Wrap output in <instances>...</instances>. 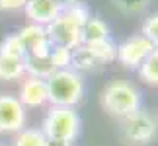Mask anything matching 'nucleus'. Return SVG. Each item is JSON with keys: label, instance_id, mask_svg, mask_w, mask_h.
Here are the masks:
<instances>
[{"label": "nucleus", "instance_id": "f257e3e1", "mask_svg": "<svg viewBox=\"0 0 158 146\" xmlns=\"http://www.w3.org/2000/svg\"><path fill=\"white\" fill-rule=\"evenodd\" d=\"M88 18L90 10L82 2L64 8L51 23L45 26L51 47H66L72 51L78 45H82V27L88 22Z\"/></svg>", "mask_w": 158, "mask_h": 146}, {"label": "nucleus", "instance_id": "f03ea898", "mask_svg": "<svg viewBox=\"0 0 158 146\" xmlns=\"http://www.w3.org/2000/svg\"><path fill=\"white\" fill-rule=\"evenodd\" d=\"M47 84V103L57 107H74L84 97V80L82 74L63 68L55 70L45 80Z\"/></svg>", "mask_w": 158, "mask_h": 146}, {"label": "nucleus", "instance_id": "7ed1b4c3", "mask_svg": "<svg viewBox=\"0 0 158 146\" xmlns=\"http://www.w3.org/2000/svg\"><path fill=\"white\" fill-rule=\"evenodd\" d=\"M100 101L104 111L117 119H123L129 113L141 109V92L135 84L127 80H113L102 90Z\"/></svg>", "mask_w": 158, "mask_h": 146}, {"label": "nucleus", "instance_id": "20e7f679", "mask_svg": "<svg viewBox=\"0 0 158 146\" xmlns=\"http://www.w3.org/2000/svg\"><path fill=\"white\" fill-rule=\"evenodd\" d=\"M41 131L49 140H63L72 144V140H76L80 135V117L74 107L51 105L43 117Z\"/></svg>", "mask_w": 158, "mask_h": 146}, {"label": "nucleus", "instance_id": "39448f33", "mask_svg": "<svg viewBox=\"0 0 158 146\" xmlns=\"http://www.w3.org/2000/svg\"><path fill=\"white\" fill-rule=\"evenodd\" d=\"M158 125L148 111L137 109L121 119V136L129 146H147L154 140Z\"/></svg>", "mask_w": 158, "mask_h": 146}, {"label": "nucleus", "instance_id": "423d86ee", "mask_svg": "<svg viewBox=\"0 0 158 146\" xmlns=\"http://www.w3.org/2000/svg\"><path fill=\"white\" fill-rule=\"evenodd\" d=\"M152 43L144 37L143 33H135L131 37H127L123 43L117 45V59L125 68L139 70V66L144 63V59L152 53Z\"/></svg>", "mask_w": 158, "mask_h": 146}, {"label": "nucleus", "instance_id": "0eeeda50", "mask_svg": "<svg viewBox=\"0 0 158 146\" xmlns=\"http://www.w3.org/2000/svg\"><path fill=\"white\" fill-rule=\"evenodd\" d=\"M26 129V107L14 95H0V132H20Z\"/></svg>", "mask_w": 158, "mask_h": 146}, {"label": "nucleus", "instance_id": "6e6552de", "mask_svg": "<svg viewBox=\"0 0 158 146\" xmlns=\"http://www.w3.org/2000/svg\"><path fill=\"white\" fill-rule=\"evenodd\" d=\"M18 37L22 39L23 49H26V57L27 55H49L51 43L47 37V31L43 26L37 23H27L18 31Z\"/></svg>", "mask_w": 158, "mask_h": 146}, {"label": "nucleus", "instance_id": "1a4fd4ad", "mask_svg": "<svg viewBox=\"0 0 158 146\" xmlns=\"http://www.w3.org/2000/svg\"><path fill=\"white\" fill-rule=\"evenodd\" d=\"M18 99L23 107H41L47 103V84L41 78L27 76L22 82L20 92H18Z\"/></svg>", "mask_w": 158, "mask_h": 146}, {"label": "nucleus", "instance_id": "9d476101", "mask_svg": "<svg viewBox=\"0 0 158 146\" xmlns=\"http://www.w3.org/2000/svg\"><path fill=\"white\" fill-rule=\"evenodd\" d=\"M23 10H26V16L31 20V23H37L43 27L63 12L57 0H29Z\"/></svg>", "mask_w": 158, "mask_h": 146}, {"label": "nucleus", "instance_id": "9b49d317", "mask_svg": "<svg viewBox=\"0 0 158 146\" xmlns=\"http://www.w3.org/2000/svg\"><path fill=\"white\" fill-rule=\"evenodd\" d=\"M102 64L98 59L94 57L92 53L88 51L86 45H78L76 49H72V57H70V70L74 72H94V70H100Z\"/></svg>", "mask_w": 158, "mask_h": 146}, {"label": "nucleus", "instance_id": "f8f14e48", "mask_svg": "<svg viewBox=\"0 0 158 146\" xmlns=\"http://www.w3.org/2000/svg\"><path fill=\"white\" fill-rule=\"evenodd\" d=\"M55 70L57 68L53 66L49 55H27L26 57V74L27 76L47 80Z\"/></svg>", "mask_w": 158, "mask_h": 146}, {"label": "nucleus", "instance_id": "ddd939ff", "mask_svg": "<svg viewBox=\"0 0 158 146\" xmlns=\"http://www.w3.org/2000/svg\"><path fill=\"white\" fill-rule=\"evenodd\" d=\"M109 39V27L102 18H88V22L82 27V45L96 43V41Z\"/></svg>", "mask_w": 158, "mask_h": 146}, {"label": "nucleus", "instance_id": "4468645a", "mask_svg": "<svg viewBox=\"0 0 158 146\" xmlns=\"http://www.w3.org/2000/svg\"><path fill=\"white\" fill-rule=\"evenodd\" d=\"M26 74V59L0 55V80H20Z\"/></svg>", "mask_w": 158, "mask_h": 146}, {"label": "nucleus", "instance_id": "2eb2a0df", "mask_svg": "<svg viewBox=\"0 0 158 146\" xmlns=\"http://www.w3.org/2000/svg\"><path fill=\"white\" fill-rule=\"evenodd\" d=\"M139 76L148 86H158V49H152V53L139 66Z\"/></svg>", "mask_w": 158, "mask_h": 146}, {"label": "nucleus", "instance_id": "dca6fc26", "mask_svg": "<svg viewBox=\"0 0 158 146\" xmlns=\"http://www.w3.org/2000/svg\"><path fill=\"white\" fill-rule=\"evenodd\" d=\"M86 47H88V51L92 53L102 64L111 63V60H115V57H117V45H115L111 39H104V41H96V43H88Z\"/></svg>", "mask_w": 158, "mask_h": 146}, {"label": "nucleus", "instance_id": "f3484780", "mask_svg": "<svg viewBox=\"0 0 158 146\" xmlns=\"http://www.w3.org/2000/svg\"><path fill=\"white\" fill-rule=\"evenodd\" d=\"M45 142H47V136L43 135V131L29 127V129H22L18 132L14 146H45Z\"/></svg>", "mask_w": 158, "mask_h": 146}, {"label": "nucleus", "instance_id": "a211bd4d", "mask_svg": "<svg viewBox=\"0 0 158 146\" xmlns=\"http://www.w3.org/2000/svg\"><path fill=\"white\" fill-rule=\"evenodd\" d=\"M0 55L14 57V59H26V49H23V43H22V39L18 37V33L6 35V37L0 41Z\"/></svg>", "mask_w": 158, "mask_h": 146}, {"label": "nucleus", "instance_id": "6ab92c4d", "mask_svg": "<svg viewBox=\"0 0 158 146\" xmlns=\"http://www.w3.org/2000/svg\"><path fill=\"white\" fill-rule=\"evenodd\" d=\"M154 0H111V4L125 16H137L152 4Z\"/></svg>", "mask_w": 158, "mask_h": 146}, {"label": "nucleus", "instance_id": "aec40b11", "mask_svg": "<svg viewBox=\"0 0 158 146\" xmlns=\"http://www.w3.org/2000/svg\"><path fill=\"white\" fill-rule=\"evenodd\" d=\"M49 57H51V63H53V66L57 70L70 68V57H72L70 49H66V47H51Z\"/></svg>", "mask_w": 158, "mask_h": 146}, {"label": "nucleus", "instance_id": "412c9836", "mask_svg": "<svg viewBox=\"0 0 158 146\" xmlns=\"http://www.w3.org/2000/svg\"><path fill=\"white\" fill-rule=\"evenodd\" d=\"M141 33L150 41V43H152L154 49H158V12L150 14L147 20L143 22V29H141Z\"/></svg>", "mask_w": 158, "mask_h": 146}, {"label": "nucleus", "instance_id": "4be33fe9", "mask_svg": "<svg viewBox=\"0 0 158 146\" xmlns=\"http://www.w3.org/2000/svg\"><path fill=\"white\" fill-rule=\"evenodd\" d=\"M27 2H29V0H0V10H2V12L20 10V8H26Z\"/></svg>", "mask_w": 158, "mask_h": 146}, {"label": "nucleus", "instance_id": "5701e85b", "mask_svg": "<svg viewBox=\"0 0 158 146\" xmlns=\"http://www.w3.org/2000/svg\"><path fill=\"white\" fill-rule=\"evenodd\" d=\"M57 2L60 4V8H70V6H74V4H78V2H80V0H57Z\"/></svg>", "mask_w": 158, "mask_h": 146}, {"label": "nucleus", "instance_id": "b1692460", "mask_svg": "<svg viewBox=\"0 0 158 146\" xmlns=\"http://www.w3.org/2000/svg\"><path fill=\"white\" fill-rule=\"evenodd\" d=\"M45 146H72V144L70 142H63V140H49V138H47Z\"/></svg>", "mask_w": 158, "mask_h": 146}, {"label": "nucleus", "instance_id": "393cba45", "mask_svg": "<svg viewBox=\"0 0 158 146\" xmlns=\"http://www.w3.org/2000/svg\"><path fill=\"white\" fill-rule=\"evenodd\" d=\"M0 146H2V144H0Z\"/></svg>", "mask_w": 158, "mask_h": 146}]
</instances>
